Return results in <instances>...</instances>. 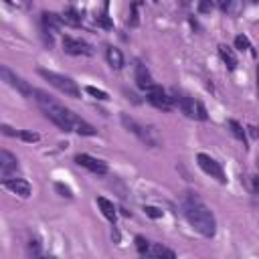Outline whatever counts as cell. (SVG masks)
I'll use <instances>...</instances> for the list:
<instances>
[{"label":"cell","instance_id":"cell-29","mask_svg":"<svg viewBox=\"0 0 259 259\" xmlns=\"http://www.w3.org/2000/svg\"><path fill=\"white\" fill-rule=\"evenodd\" d=\"M233 4H235V0H219V8H221L223 12H231Z\"/></svg>","mask_w":259,"mask_h":259},{"label":"cell","instance_id":"cell-2","mask_svg":"<svg viewBox=\"0 0 259 259\" xmlns=\"http://www.w3.org/2000/svg\"><path fill=\"white\" fill-rule=\"evenodd\" d=\"M184 214H186L188 223L192 225V229L198 231L202 237H212V235L217 233L214 214H212L196 196H190V198L184 202Z\"/></svg>","mask_w":259,"mask_h":259},{"label":"cell","instance_id":"cell-9","mask_svg":"<svg viewBox=\"0 0 259 259\" xmlns=\"http://www.w3.org/2000/svg\"><path fill=\"white\" fill-rule=\"evenodd\" d=\"M63 51L67 55H91L93 53L89 42L75 38V36H63Z\"/></svg>","mask_w":259,"mask_h":259},{"label":"cell","instance_id":"cell-1","mask_svg":"<svg viewBox=\"0 0 259 259\" xmlns=\"http://www.w3.org/2000/svg\"><path fill=\"white\" fill-rule=\"evenodd\" d=\"M34 99H36L38 107L42 109V113H45L57 127H61L63 132H73V123H75L77 115H75L71 109H67L63 103L55 101L47 91H40V89L34 91Z\"/></svg>","mask_w":259,"mask_h":259},{"label":"cell","instance_id":"cell-14","mask_svg":"<svg viewBox=\"0 0 259 259\" xmlns=\"http://www.w3.org/2000/svg\"><path fill=\"white\" fill-rule=\"evenodd\" d=\"M219 55H221V59H223V63L227 65L229 71L237 69V57H235L233 49H229L227 45H219Z\"/></svg>","mask_w":259,"mask_h":259},{"label":"cell","instance_id":"cell-33","mask_svg":"<svg viewBox=\"0 0 259 259\" xmlns=\"http://www.w3.org/2000/svg\"><path fill=\"white\" fill-rule=\"evenodd\" d=\"M257 91H259V69H257Z\"/></svg>","mask_w":259,"mask_h":259},{"label":"cell","instance_id":"cell-20","mask_svg":"<svg viewBox=\"0 0 259 259\" xmlns=\"http://www.w3.org/2000/svg\"><path fill=\"white\" fill-rule=\"evenodd\" d=\"M42 22H45V26H47L51 32H57V30H59L61 16H57V14H53V12H45V14H42Z\"/></svg>","mask_w":259,"mask_h":259},{"label":"cell","instance_id":"cell-26","mask_svg":"<svg viewBox=\"0 0 259 259\" xmlns=\"http://www.w3.org/2000/svg\"><path fill=\"white\" fill-rule=\"evenodd\" d=\"M136 247H138V251L142 253V255H146V251H148V247H150V243L142 237V235H138L136 237Z\"/></svg>","mask_w":259,"mask_h":259},{"label":"cell","instance_id":"cell-5","mask_svg":"<svg viewBox=\"0 0 259 259\" xmlns=\"http://www.w3.org/2000/svg\"><path fill=\"white\" fill-rule=\"evenodd\" d=\"M174 101L178 103V107L182 109V113H184L186 117H192V119H206V117H208L204 105H202L200 101L192 99V97H176Z\"/></svg>","mask_w":259,"mask_h":259},{"label":"cell","instance_id":"cell-21","mask_svg":"<svg viewBox=\"0 0 259 259\" xmlns=\"http://www.w3.org/2000/svg\"><path fill=\"white\" fill-rule=\"evenodd\" d=\"M229 127H231V132H233V136H235L237 140H241V142L245 144V130H243V125H241L239 121L231 119V121H229Z\"/></svg>","mask_w":259,"mask_h":259},{"label":"cell","instance_id":"cell-24","mask_svg":"<svg viewBox=\"0 0 259 259\" xmlns=\"http://www.w3.org/2000/svg\"><path fill=\"white\" fill-rule=\"evenodd\" d=\"M55 190H57L61 196H65V198H73V190H71L67 184H63V182H55Z\"/></svg>","mask_w":259,"mask_h":259},{"label":"cell","instance_id":"cell-6","mask_svg":"<svg viewBox=\"0 0 259 259\" xmlns=\"http://www.w3.org/2000/svg\"><path fill=\"white\" fill-rule=\"evenodd\" d=\"M196 164H198V166H200V170H202L204 174H208L210 178H217L221 184H225V182H227V176H225V172H223L221 164H219L214 158H210L208 154H198V156H196Z\"/></svg>","mask_w":259,"mask_h":259},{"label":"cell","instance_id":"cell-13","mask_svg":"<svg viewBox=\"0 0 259 259\" xmlns=\"http://www.w3.org/2000/svg\"><path fill=\"white\" fill-rule=\"evenodd\" d=\"M136 85H138L140 89H144V91H148V89L154 85L150 71H148L146 65H142V63H138V67H136Z\"/></svg>","mask_w":259,"mask_h":259},{"label":"cell","instance_id":"cell-28","mask_svg":"<svg viewBox=\"0 0 259 259\" xmlns=\"http://www.w3.org/2000/svg\"><path fill=\"white\" fill-rule=\"evenodd\" d=\"M144 210H146V214L152 217V219H160V217H162V210L156 208V206H144Z\"/></svg>","mask_w":259,"mask_h":259},{"label":"cell","instance_id":"cell-23","mask_svg":"<svg viewBox=\"0 0 259 259\" xmlns=\"http://www.w3.org/2000/svg\"><path fill=\"white\" fill-rule=\"evenodd\" d=\"M16 138H20V140H24V142H38L40 140V136L36 134V132H24V130H20L18 134H16Z\"/></svg>","mask_w":259,"mask_h":259},{"label":"cell","instance_id":"cell-32","mask_svg":"<svg viewBox=\"0 0 259 259\" xmlns=\"http://www.w3.org/2000/svg\"><path fill=\"white\" fill-rule=\"evenodd\" d=\"M249 132H251V136H253V138H259V132H257V127H249Z\"/></svg>","mask_w":259,"mask_h":259},{"label":"cell","instance_id":"cell-12","mask_svg":"<svg viewBox=\"0 0 259 259\" xmlns=\"http://www.w3.org/2000/svg\"><path fill=\"white\" fill-rule=\"evenodd\" d=\"M4 186L10 192H14V194H18L22 198L30 196V184L26 180H22V178H4Z\"/></svg>","mask_w":259,"mask_h":259},{"label":"cell","instance_id":"cell-16","mask_svg":"<svg viewBox=\"0 0 259 259\" xmlns=\"http://www.w3.org/2000/svg\"><path fill=\"white\" fill-rule=\"evenodd\" d=\"M105 57H107V63H109L113 69H121V67H123V55H121L119 49H115V47H107Z\"/></svg>","mask_w":259,"mask_h":259},{"label":"cell","instance_id":"cell-17","mask_svg":"<svg viewBox=\"0 0 259 259\" xmlns=\"http://www.w3.org/2000/svg\"><path fill=\"white\" fill-rule=\"evenodd\" d=\"M73 132H77L79 136H95V134H97V130H95L91 123H87L85 119H81V117L75 119V123H73Z\"/></svg>","mask_w":259,"mask_h":259},{"label":"cell","instance_id":"cell-8","mask_svg":"<svg viewBox=\"0 0 259 259\" xmlns=\"http://www.w3.org/2000/svg\"><path fill=\"white\" fill-rule=\"evenodd\" d=\"M121 121H123V125L132 132V134H136L142 142H146L148 146H156L158 142H156V138H152V130H148V127H144V125H140L138 121H134L132 117H127V115H121Z\"/></svg>","mask_w":259,"mask_h":259},{"label":"cell","instance_id":"cell-31","mask_svg":"<svg viewBox=\"0 0 259 259\" xmlns=\"http://www.w3.org/2000/svg\"><path fill=\"white\" fill-rule=\"evenodd\" d=\"M253 188H255V192L259 194V176H255V178H253Z\"/></svg>","mask_w":259,"mask_h":259},{"label":"cell","instance_id":"cell-3","mask_svg":"<svg viewBox=\"0 0 259 259\" xmlns=\"http://www.w3.org/2000/svg\"><path fill=\"white\" fill-rule=\"evenodd\" d=\"M38 75L49 81V85H53L55 89H59L61 93H65L67 97H73V99H79L81 97V89L79 85L67 77V75H61V73H55V71H47V69H38Z\"/></svg>","mask_w":259,"mask_h":259},{"label":"cell","instance_id":"cell-11","mask_svg":"<svg viewBox=\"0 0 259 259\" xmlns=\"http://www.w3.org/2000/svg\"><path fill=\"white\" fill-rule=\"evenodd\" d=\"M0 172H2V178H8L10 174L18 172V160L8 150H0Z\"/></svg>","mask_w":259,"mask_h":259},{"label":"cell","instance_id":"cell-19","mask_svg":"<svg viewBox=\"0 0 259 259\" xmlns=\"http://www.w3.org/2000/svg\"><path fill=\"white\" fill-rule=\"evenodd\" d=\"M148 257H168V259H174V251L162 247V245H150L148 251H146Z\"/></svg>","mask_w":259,"mask_h":259},{"label":"cell","instance_id":"cell-27","mask_svg":"<svg viewBox=\"0 0 259 259\" xmlns=\"http://www.w3.org/2000/svg\"><path fill=\"white\" fill-rule=\"evenodd\" d=\"M212 10V0H198V12L208 14Z\"/></svg>","mask_w":259,"mask_h":259},{"label":"cell","instance_id":"cell-4","mask_svg":"<svg viewBox=\"0 0 259 259\" xmlns=\"http://www.w3.org/2000/svg\"><path fill=\"white\" fill-rule=\"evenodd\" d=\"M0 75H2V79H4L10 87H14V89H16L22 97H32V95H34V91H36V89H32V87L22 79V77H18L16 73H12L6 65H2V67H0Z\"/></svg>","mask_w":259,"mask_h":259},{"label":"cell","instance_id":"cell-30","mask_svg":"<svg viewBox=\"0 0 259 259\" xmlns=\"http://www.w3.org/2000/svg\"><path fill=\"white\" fill-rule=\"evenodd\" d=\"M0 130H2V134H4V136H16V134H18L16 130H12V127H10V125H6V123H2V125H0Z\"/></svg>","mask_w":259,"mask_h":259},{"label":"cell","instance_id":"cell-10","mask_svg":"<svg viewBox=\"0 0 259 259\" xmlns=\"http://www.w3.org/2000/svg\"><path fill=\"white\" fill-rule=\"evenodd\" d=\"M75 162H77L79 166L87 168V170L93 172V174H107V164H105L103 160H97V158L89 156V154H77V156H75Z\"/></svg>","mask_w":259,"mask_h":259},{"label":"cell","instance_id":"cell-15","mask_svg":"<svg viewBox=\"0 0 259 259\" xmlns=\"http://www.w3.org/2000/svg\"><path fill=\"white\" fill-rule=\"evenodd\" d=\"M97 204H99V208H101V212H103V217H105L107 221H111V223L117 221V212H115L113 202H109V200L103 198V196H97Z\"/></svg>","mask_w":259,"mask_h":259},{"label":"cell","instance_id":"cell-18","mask_svg":"<svg viewBox=\"0 0 259 259\" xmlns=\"http://www.w3.org/2000/svg\"><path fill=\"white\" fill-rule=\"evenodd\" d=\"M61 22H63V24H67V26H79V24H81V16H79V12H77V10L67 8V10L61 14Z\"/></svg>","mask_w":259,"mask_h":259},{"label":"cell","instance_id":"cell-22","mask_svg":"<svg viewBox=\"0 0 259 259\" xmlns=\"http://www.w3.org/2000/svg\"><path fill=\"white\" fill-rule=\"evenodd\" d=\"M85 91H87L89 95H93L95 99H99V101H107V99H109V95H107L105 91H101V89H97V87H93V85H87Z\"/></svg>","mask_w":259,"mask_h":259},{"label":"cell","instance_id":"cell-7","mask_svg":"<svg viewBox=\"0 0 259 259\" xmlns=\"http://www.w3.org/2000/svg\"><path fill=\"white\" fill-rule=\"evenodd\" d=\"M146 93H148V101H150L154 107H158V109H162V111H170V109L174 107V97H168L166 91H164L162 87H158L156 83H154Z\"/></svg>","mask_w":259,"mask_h":259},{"label":"cell","instance_id":"cell-25","mask_svg":"<svg viewBox=\"0 0 259 259\" xmlns=\"http://www.w3.org/2000/svg\"><path fill=\"white\" fill-rule=\"evenodd\" d=\"M235 47H237V49H241V51H245V49H251V45H249V38H247V36H243V34L235 36Z\"/></svg>","mask_w":259,"mask_h":259}]
</instances>
